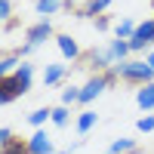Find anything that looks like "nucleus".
Segmentation results:
<instances>
[{
  "mask_svg": "<svg viewBox=\"0 0 154 154\" xmlns=\"http://www.w3.org/2000/svg\"><path fill=\"white\" fill-rule=\"evenodd\" d=\"M136 130H139V133H154V114L139 117V120H136Z\"/></svg>",
  "mask_w": 154,
  "mask_h": 154,
  "instance_id": "obj_21",
  "label": "nucleus"
},
{
  "mask_svg": "<svg viewBox=\"0 0 154 154\" xmlns=\"http://www.w3.org/2000/svg\"><path fill=\"white\" fill-rule=\"evenodd\" d=\"M136 25L139 22H133V19H120V22H114V37H117V40H130V37L136 34Z\"/></svg>",
  "mask_w": 154,
  "mask_h": 154,
  "instance_id": "obj_17",
  "label": "nucleus"
},
{
  "mask_svg": "<svg viewBox=\"0 0 154 154\" xmlns=\"http://www.w3.org/2000/svg\"><path fill=\"white\" fill-rule=\"evenodd\" d=\"M151 6H154V0H151Z\"/></svg>",
  "mask_w": 154,
  "mask_h": 154,
  "instance_id": "obj_28",
  "label": "nucleus"
},
{
  "mask_svg": "<svg viewBox=\"0 0 154 154\" xmlns=\"http://www.w3.org/2000/svg\"><path fill=\"white\" fill-rule=\"evenodd\" d=\"M71 120H77V114H74L68 105H56V108H53V126L62 130V126H68Z\"/></svg>",
  "mask_w": 154,
  "mask_h": 154,
  "instance_id": "obj_16",
  "label": "nucleus"
},
{
  "mask_svg": "<svg viewBox=\"0 0 154 154\" xmlns=\"http://www.w3.org/2000/svg\"><path fill=\"white\" fill-rule=\"evenodd\" d=\"M114 71V77H117L120 83H126V86H136V89H142L145 83H154V68L148 65L145 59H126V62H120V65H114L111 68Z\"/></svg>",
  "mask_w": 154,
  "mask_h": 154,
  "instance_id": "obj_1",
  "label": "nucleus"
},
{
  "mask_svg": "<svg viewBox=\"0 0 154 154\" xmlns=\"http://www.w3.org/2000/svg\"><path fill=\"white\" fill-rule=\"evenodd\" d=\"M136 105L142 111H154V83H145L142 89H136Z\"/></svg>",
  "mask_w": 154,
  "mask_h": 154,
  "instance_id": "obj_14",
  "label": "nucleus"
},
{
  "mask_svg": "<svg viewBox=\"0 0 154 154\" xmlns=\"http://www.w3.org/2000/svg\"><path fill=\"white\" fill-rule=\"evenodd\" d=\"M28 123L34 126V130H43L46 123H53V108H49V105H46V108H34V111L28 114Z\"/></svg>",
  "mask_w": 154,
  "mask_h": 154,
  "instance_id": "obj_13",
  "label": "nucleus"
},
{
  "mask_svg": "<svg viewBox=\"0 0 154 154\" xmlns=\"http://www.w3.org/2000/svg\"><path fill=\"white\" fill-rule=\"evenodd\" d=\"M65 77H68V65L65 62H46L40 80H43V86H59V83H65Z\"/></svg>",
  "mask_w": 154,
  "mask_h": 154,
  "instance_id": "obj_6",
  "label": "nucleus"
},
{
  "mask_svg": "<svg viewBox=\"0 0 154 154\" xmlns=\"http://www.w3.org/2000/svg\"><path fill=\"white\" fill-rule=\"evenodd\" d=\"M46 40H56V28H53V22L49 19H37L34 25H28L25 28V43L28 46H43Z\"/></svg>",
  "mask_w": 154,
  "mask_h": 154,
  "instance_id": "obj_4",
  "label": "nucleus"
},
{
  "mask_svg": "<svg viewBox=\"0 0 154 154\" xmlns=\"http://www.w3.org/2000/svg\"><path fill=\"white\" fill-rule=\"evenodd\" d=\"M108 6H111V0H86L74 9V19H99L108 12Z\"/></svg>",
  "mask_w": 154,
  "mask_h": 154,
  "instance_id": "obj_7",
  "label": "nucleus"
},
{
  "mask_svg": "<svg viewBox=\"0 0 154 154\" xmlns=\"http://www.w3.org/2000/svg\"><path fill=\"white\" fill-rule=\"evenodd\" d=\"M28 151L31 154H56V145H53V139L46 136V130H34L31 139H28Z\"/></svg>",
  "mask_w": 154,
  "mask_h": 154,
  "instance_id": "obj_8",
  "label": "nucleus"
},
{
  "mask_svg": "<svg viewBox=\"0 0 154 154\" xmlns=\"http://www.w3.org/2000/svg\"><path fill=\"white\" fill-rule=\"evenodd\" d=\"M96 123H99V114H96L93 108H83L80 114H77V120H74V126H77V133H80V136H86L89 130H96Z\"/></svg>",
  "mask_w": 154,
  "mask_h": 154,
  "instance_id": "obj_11",
  "label": "nucleus"
},
{
  "mask_svg": "<svg viewBox=\"0 0 154 154\" xmlns=\"http://www.w3.org/2000/svg\"><path fill=\"white\" fill-rule=\"evenodd\" d=\"M12 53H16V56H19V59H22V62H25V59H28V56H31V53H34V46H28V43H19V46H16V49H12Z\"/></svg>",
  "mask_w": 154,
  "mask_h": 154,
  "instance_id": "obj_25",
  "label": "nucleus"
},
{
  "mask_svg": "<svg viewBox=\"0 0 154 154\" xmlns=\"http://www.w3.org/2000/svg\"><path fill=\"white\" fill-rule=\"evenodd\" d=\"M136 151H139V142L136 139H126V136L114 139L111 148H108V154H136Z\"/></svg>",
  "mask_w": 154,
  "mask_h": 154,
  "instance_id": "obj_15",
  "label": "nucleus"
},
{
  "mask_svg": "<svg viewBox=\"0 0 154 154\" xmlns=\"http://www.w3.org/2000/svg\"><path fill=\"white\" fill-rule=\"evenodd\" d=\"M145 62H148V65L154 68V49H148V53H145Z\"/></svg>",
  "mask_w": 154,
  "mask_h": 154,
  "instance_id": "obj_26",
  "label": "nucleus"
},
{
  "mask_svg": "<svg viewBox=\"0 0 154 154\" xmlns=\"http://www.w3.org/2000/svg\"><path fill=\"white\" fill-rule=\"evenodd\" d=\"M16 99H22V89L16 86L12 77H0V102L3 105H12Z\"/></svg>",
  "mask_w": 154,
  "mask_h": 154,
  "instance_id": "obj_10",
  "label": "nucleus"
},
{
  "mask_svg": "<svg viewBox=\"0 0 154 154\" xmlns=\"http://www.w3.org/2000/svg\"><path fill=\"white\" fill-rule=\"evenodd\" d=\"M59 9H65V0H34V12H37L40 19L56 16Z\"/></svg>",
  "mask_w": 154,
  "mask_h": 154,
  "instance_id": "obj_12",
  "label": "nucleus"
},
{
  "mask_svg": "<svg viewBox=\"0 0 154 154\" xmlns=\"http://www.w3.org/2000/svg\"><path fill=\"white\" fill-rule=\"evenodd\" d=\"M96 22V31H102V34H108V31H114V22H111V16L105 12V16H99V19H93Z\"/></svg>",
  "mask_w": 154,
  "mask_h": 154,
  "instance_id": "obj_22",
  "label": "nucleus"
},
{
  "mask_svg": "<svg viewBox=\"0 0 154 154\" xmlns=\"http://www.w3.org/2000/svg\"><path fill=\"white\" fill-rule=\"evenodd\" d=\"M56 46H59V56L65 62H71V65H74V62H83V56H86L80 49V43H77L71 34H56Z\"/></svg>",
  "mask_w": 154,
  "mask_h": 154,
  "instance_id": "obj_5",
  "label": "nucleus"
},
{
  "mask_svg": "<svg viewBox=\"0 0 154 154\" xmlns=\"http://www.w3.org/2000/svg\"><path fill=\"white\" fill-rule=\"evenodd\" d=\"M114 65H117V59H114V53H111L108 43L93 46V49L83 56V68H86L89 74H105V71H111Z\"/></svg>",
  "mask_w": 154,
  "mask_h": 154,
  "instance_id": "obj_2",
  "label": "nucleus"
},
{
  "mask_svg": "<svg viewBox=\"0 0 154 154\" xmlns=\"http://www.w3.org/2000/svg\"><path fill=\"white\" fill-rule=\"evenodd\" d=\"M19 65H22V59L12 53V49H9V53H3V59H0V77H12Z\"/></svg>",
  "mask_w": 154,
  "mask_h": 154,
  "instance_id": "obj_18",
  "label": "nucleus"
},
{
  "mask_svg": "<svg viewBox=\"0 0 154 154\" xmlns=\"http://www.w3.org/2000/svg\"><path fill=\"white\" fill-rule=\"evenodd\" d=\"M12 80H16V86L22 89V96H25V93H31V86H34V65H31L28 59H25L22 65L16 68V74H12Z\"/></svg>",
  "mask_w": 154,
  "mask_h": 154,
  "instance_id": "obj_9",
  "label": "nucleus"
},
{
  "mask_svg": "<svg viewBox=\"0 0 154 154\" xmlns=\"http://www.w3.org/2000/svg\"><path fill=\"white\" fill-rule=\"evenodd\" d=\"M130 49H133V56H142L148 49H154V16L136 25V34L130 37Z\"/></svg>",
  "mask_w": 154,
  "mask_h": 154,
  "instance_id": "obj_3",
  "label": "nucleus"
},
{
  "mask_svg": "<svg viewBox=\"0 0 154 154\" xmlns=\"http://www.w3.org/2000/svg\"><path fill=\"white\" fill-rule=\"evenodd\" d=\"M9 142H16V136H12L9 126H0V148H6Z\"/></svg>",
  "mask_w": 154,
  "mask_h": 154,
  "instance_id": "obj_24",
  "label": "nucleus"
},
{
  "mask_svg": "<svg viewBox=\"0 0 154 154\" xmlns=\"http://www.w3.org/2000/svg\"><path fill=\"white\" fill-rule=\"evenodd\" d=\"M62 105H68V108H74V105H80V86H65L62 89Z\"/></svg>",
  "mask_w": 154,
  "mask_h": 154,
  "instance_id": "obj_19",
  "label": "nucleus"
},
{
  "mask_svg": "<svg viewBox=\"0 0 154 154\" xmlns=\"http://www.w3.org/2000/svg\"><path fill=\"white\" fill-rule=\"evenodd\" d=\"M0 154H31L28 151V139H16V142H9L6 148H0Z\"/></svg>",
  "mask_w": 154,
  "mask_h": 154,
  "instance_id": "obj_20",
  "label": "nucleus"
},
{
  "mask_svg": "<svg viewBox=\"0 0 154 154\" xmlns=\"http://www.w3.org/2000/svg\"><path fill=\"white\" fill-rule=\"evenodd\" d=\"M56 154H71V151H68V148H65V151H56Z\"/></svg>",
  "mask_w": 154,
  "mask_h": 154,
  "instance_id": "obj_27",
  "label": "nucleus"
},
{
  "mask_svg": "<svg viewBox=\"0 0 154 154\" xmlns=\"http://www.w3.org/2000/svg\"><path fill=\"white\" fill-rule=\"evenodd\" d=\"M0 19L12 22V0H0Z\"/></svg>",
  "mask_w": 154,
  "mask_h": 154,
  "instance_id": "obj_23",
  "label": "nucleus"
}]
</instances>
